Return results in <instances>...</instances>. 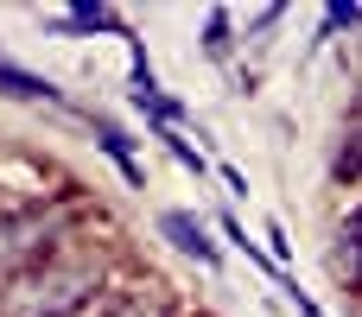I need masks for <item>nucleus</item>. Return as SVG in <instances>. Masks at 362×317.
<instances>
[{"instance_id": "f257e3e1", "label": "nucleus", "mask_w": 362, "mask_h": 317, "mask_svg": "<svg viewBox=\"0 0 362 317\" xmlns=\"http://www.w3.org/2000/svg\"><path fill=\"white\" fill-rule=\"evenodd\" d=\"M70 222H76V203L70 197L6 210L0 216V280L13 286V280L38 273L45 261H57V248H70Z\"/></svg>"}, {"instance_id": "f03ea898", "label": "nucleus", "mask_w": 362, "mask_h": 317, "mask_svg": "<svg viewBox=\"0 0 362 317\" xmlns=\"http://www.w3.org/2000/svg\"><path fill=\"white\" fill-rule=\"evenodd\" d=\"M102 292V261H83V254H57V261H45L38 273H25V280H13L6 286V317H64L76 311L83 299H95Z\"/></svg>"}, {"instance_id": "7ed1b4c3", "label": "nucleus", "mask_w": 362, "mask_h": 317, "mask_svg": "<svg viewBox=\"0 0 362 317\" xmlns=\"http://www.w3.org/2000/svg\"><path fill=\"white\" fill-rule=\"evenodd\" d=\"M159 235H165V241H178V254H191V261H204V267H216V261H223V248L210 241V229H204V222H191L185 210H165V216H159Z\"/></svg>"}, {"instance_id": "20e7f679", "label": "nucleus", "mask_w": 362, "mask_h": 317, "mask_svg": "<svg viewBox=\"0 0 362 317\" xmlns=\"http://www.w3.org/2000/svg\"><path fill=\"white\" fill-rule=\"evenodd\" d=\"M0 89H6L13 102H64V89H57V83L32 76V70H19V64H6V57H0Z\"/></svg>"}, {"instance_id": "39448f33", "label": "nucleus", "mask_w": 362, "mask_h": 317, "mask_svg": "<svg viewBox=\"0 0 362 317\" xmlns=\"http://www.w3.org/2000/svg\"><path fill=\"white\" fill-rule=\"evenodd\" d=\"M95 140H102V146H108V159H115V165L127 172V184H146V178H140V165H134V152H127V133H121V127L95 121Z\"/></svg>"}, {"instance_id": "423d86ee", "label": "nucleus", "mask_w": 362, "mask_h": 317, "mask_svg": "<svg viewBox=\"0 0 362 317\" xmlns=\"http://www.w3.org/2000/svg\"><path fill=\"white\" fill-rule=\"evenodd\" d=\"M337 172H344V178H362V114H356V127L344 133V152H337Z\"/></svg>"}, {"instance_id": "0eeeda50", "label": "nucleus", "mask_w": 362, "mask_h": 317, "mask_svg": "<svg viewBox=\"0 0 362 317\" xmlns=\"http://www.w3.org/2000/svg\"><path fill=\"white\" fill-rule=\"evenodd\" d=\"M121 305H127V299H115V292H108V286H102V292H95V299H83V305H76V311H64V317H121Z\"/></svg>"}, {"instance_id": "6e6552de", "label": "nucleus", "mask_w": 362, "mask_h": 317, "mask_svg": "<svg viewBox=\"0 0 362 317\" xmlns=\"http://www.w3.org/2000/svg\"><path fill=\"white\" fill-rule=\"evenodd\" d=\"M121 317H165V299H159V292H134V299L121 305Z\"/></svg>"}, {"instance_id": "1a4fd4ad", "label": "nucleus", "mask_w": 362, "mask_h": 317, "mask_svg": "<svg viewBox=\"0 0 362 317\" xmlns=\"http://www.w3.org/2000/svg\"><path fill=\"white\" fill-rule=\"evenodd\" d=\"M204 51H210V57H229V13H223V6L210 13V44H204Z\"/></svg>"}, {"instance_id": "9d476101", "label": "nucleus", "mask_w": 362, "mask_h": 317, "mask_svg": "<svg viewBox=\"0 0 362 317\" xmlns=\"http://www.w3.org/2000/svg\"><path fill=\"white\" fill-rule=\"evenodd\" d=\"M337 25H362V0H350V6H331L325 32H337Z\"/></svg>"}]
</instances>
